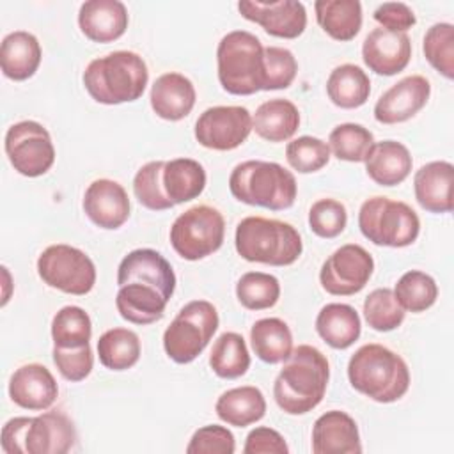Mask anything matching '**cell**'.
<instances>
[{
  "label": "cell",
  "instance_id": "1",
  "mask_svg": "<svg viewBox=\"0 0 454 454\" xmlns=\"http://www.w3.org/2000/svg\"><path fill=\"white\" fill-rule=\"evenodd\" d=\"M115 307L133 325H151L163 317L176 291L170 262L153 248H137L122 257L117 268Z\"/></svg>",
  "mask_w": 454,
  "mask_h": 454
},
{
  "label": "cell",
  "instance_id": "2",
  "mask_svg": "<svg viewBox=\"0 0 454 454\" xmlns=\"http://www.w3.org/2000/svg\"><path fill=\"white\" fill-rule=\"evenodd\" d=\"M328 380V358L317 348L300 344L284 360L275 378V403L287 415H305L323 401Z\"/></svg>",
  "mask_w": 454,
  "mask_h": 454
},
{
  "label": "cell",
  "instance_id": "3",
  "mask_svg": "<svg viewBox=\"0 0 454 454\" xmlns=\"http://www.w3.org/2000/svg\"><path fill=\"white\" fill-rule=\"evenodd\" d=\"M89 96L101 105L137 101L149 82L145 60L129 50H117L92 59L83 71Z\"/></svg>",
  "mask_w": 454,
  "mask_h": 454
},
{
  "label": "cell",
  "instance_id": "4",
  "mask_svg": "<svg viewBox=\"0 0 454 454\" xmlns=\"http://www.w3.org/2000/svg\"><path fill=\"white\" fill-rule=\"evenodd\" d=\"M348 380L369 399L394 403L410 388V369L395 351L381 344H364L348 362Z\"/></svg>",
  "mask_w": 454,
  "mask_h": 454
},
{
  "label": "cell",
  "instance_id": "5",
  "mask_svg": "<svg viewBox=\"0 0 454 454\" xmlns=\"http://www.w3.org/2000/svg\"><path fill=\"white\" fill-rule=\"evenodd\" d=\"M229 190L243 204L282 211L294 204L298 184L293 172L277 161L247 160L232 168Z\"/></svg>",
  "mask_w": 454,
  "mask_h": 454
},
{
  "label": "cell",
  "instance_id": "6",
  "mask_svg": "<svg viewBox=\"0 0 454 454\" xmlns=\"http://www.w3.org/2000/svg\"><path fill=\"white\" fill-rule=\"evenodd\" d=\"M236 252L248 262L289 266L303 252L300 232L287 222L247 216L236 225Z\"/></svg>",
  "mask_w": 454,
  "mask_h": 454
},
{
  "label": "cell",
  "instance_id": "7",
  "mask_svg": "<svg viewBox=\"0 0 454 454\" xmlns=\"http://www.w3.org/2000/svg\"><path fill=\"white\" fill-rule=\"evenodd\" d=\"M78 440L73 420L57 410L37 417H14L2 427L5 454H66Z\"/></svg>",
  "mask_w": 454,
  "mask_h": 454
},
{
  "label": "cell",
  "instance_id": "8",
  "mask_svg": "<svg viewBox=\"0 0 454 454\" xmlns=\"http://www.w3.org/2000/svg\"><path fill=\"white\" fill-rule=\"evenodd\" d=\"M262 53L264 46L252 32H227L216 48L222 89L234 96H250L262 90Z\"/></svg>",
  "mask_w": 454,
  "mask_h": 454
},
{
  "label": "cell",
  "instance_id": "9",
  "mask_svg": "<svg viewBox=\"0 0 454 454\" xmlns=\"http://www.w3.org/2000/svg\"><path fill=\"white\" fill-rule=\"evenodd\" d=\"M358 227L364 238L378 247L403 248L419 238L420 220L406 202L376 195L362 202Z\"/></svg>",
  "mask_w": 454,
  "mask_h": 454
},
{
  "label": "cell",
  "instance_id": "10",
  "mask_svg": "<svg viewBox=\"0 0 454 454\" xmlns=\"http://www.w3.org/2000/svg\"><path fill=\"white\" fill-rule=\"evenodd\" d=\"M218 310L207 300L188 301L163 332V349L176 364L193 362L218 328Z\"/></svg>",
  "mask_w": 454,
  "mask_h": 454
},
{
  "label": "cell",
  "instance_id": "11",
  "mask_svg": "<svg viewBox=\"0 0 454 454\" xmlns=\"http://www.w3.org/2000/svg\"><path fill=\"white\" fill-rule=\"evenodd\" d=\"M225 236L223 215L207 204L181 213L170 227V245L186 261H199L215 254Z\"/></svg>",
  "mask_w": 454,
  "mask_h": 454
},
{
  "label": "cell",
  "instance_id": "12",
  "mask_svg": "<svg viewBox=\"0 0 454 454\" xmlns=\"http://www.w3.org/2000/svg\"><path fill=\"white\" fill-rule=\"evenodd\" d=\"M41 280L62 293L83 296L96 284V266L80 248L57 243L43 250L37 259Z\"/></svg>",
  "mask_w": 454,
  "mask_h": 454
},
{
  "label": "cell",
  "instance_id": "13",
  "mask_svg": "<svg viewBox=\"0 0 454 454\" xmlns=\"http://www.w3.org/2000/svg\"><path fill=\"white\" fill-rule=\"evenodd\" d=\"M5 154L14 170L25 177H39L55 163V147L48 129L37 121H20L5 133Z\"/></svg>",
  "mask_w": 454,
  "mask_h": 454
},
{
  "label": "cell",
  "instance_id": "14",
  "mask_svg": "<svg viewBox=\"0 0 454 454\" xmlns=\"http://www.w3.org/2000/svg\"><path fill=\"white\" fill-rule=\"evenodd\" d=\"M374 271L372 255L356 243L337 248L321 266V287L333 296H351L360 293Z\"/></svg>",
  "mask_w": 454,
  "mask_h": 454
},
{
  "label": "cell",
  "instance_id": "15",
  "mask_svg": "<svg viewBox=\"0 0 454 454\" xmlns=\"http://www.w3.org/2000/svg\"><path fill=\"white\" fill-rule=\"evenodd\" d=\"M252 131V114L245 106L218 105L206 108L195 122V138L213 151L239 147Z\"/></svg>",
  "mask_w": 454,
  "mask_h": 454
},
{
  "label": "cell",
  "instance_id": "16",
  "mask_svg": "<svg viewBox=\"0 0 454 454\" xmlns=\"http://www.w3.org/2000/svg\"><path fill=\"white\" fill-rule=\"evenodd\" d=\"M239 14L261 25L264 32L280 39H294L303 34L307 27V11L301 2L278 0V2H238Z\"/></svg>",
  "mask_w": 454,
  "mask_h": 454
},
{
  "label": "cell",
  "instance_id": "17",
  "mask_svg": "<svg viewBox=\"0 0 454 454\" xmlns=\"http://www.w3.org/2000/svg\"><path fill=\"white\" fill-rule=\"evenodd\" d=\"M431 96V83L422 74L401 78L387 89L374 105V119L381 124H397L417 115Z\"/></svg>",
  "mask_w": 454,
  "mask_h": 454
},
{
  "label": "cell",
  "instance_id": "18",
  "mask_svg": "<svg viewBox=\"0 0 454 454\" xmlns=\"http://www.w3.org/2000/svg\"><path fill=\"white\" fill-rule=\"evenodd\" d=\"M362 59L376 74H397L410 64L411 41L406 32L372 28L362 43Z\"/></svg>",
  "mask_w": 454,
  "mask_h": 454
},
{
  "label": "cell",
  "instance_id": "19",
  "mask_svg": "<svg viewBox=\"0 0 454 454\" xmlns=\"http://www.w3.org/2000/svg\"><path fill=\"white\" fill-rule=\"evenodd\" d=\"M129 209L128 193L117 181L96 179L85 190L83 211L101 229H119L129 218Z\"/></svg>",
  "mask_w": 454,
  "mask_h": 454
},
{
  "label": "cell",
  "instance_id": "20",
  "mask_svg": "<svg viewBox=\"0 0 454 454\" xmlns=\"http://www.w3.org/2000/svg\"><path fill=\"white\" fill-rule=\"evenodd\" d=\"M59 395V385L41 364H25L18 367L9 380V397L14 404L32 411L48 410Z\"/></svg>",
  "mask_w": 454,
  "mask_h": 454
},
{
  "label": "cell",
  "instance_id": "21",
  "mask_svg": "<svg viewBox=\"0 0 454 454\" xmlns=\"http://www.w3.org/2000/svg\"><path fill=\"white\" fill-rule=\"evenodd\" d=\"M314 454H360V433L355 419L340 410L319 415L312 426Z\"/></svg>",
  "mask_w": 454,
  "mask_h": 454
},
{
  "label": "cell",
  "instance_id": "22",
  "mask_svg": "<svg viewBox=\"0 0 454 454\" xmlns=\"http://www.w3.org/2000/svg\"><path fill=\"white\" fill-rule=\"evenodd\" d=\"M128 23V9L119 0H87L78 11V27L94 43L119 39L126 32Z\"/></svg>",
  "mask_w": 454,
  "mask_h": 454
},
{
  "label": "cell",
  "instance_id": "23",
  "mask_svg": "<svg viewBox=\"0 0 454 454\" xmlns=\"http://www.w3.org/2000/svg\"><path fill=\"white\" fill-rule=\"evenodd\" d=\"M454 167L450 161H429L422 165L413 177L415 199L429 213H450Z\"/></svg>",
  "mask_w": 454,
  "mask_h": 454
},
{
  "label": "cell",
  "instance_id": "24",
  "mask_svg": "<svg viewBox=\"0 0 454 454\" xmlns=\"http://www.w3.org/2000/svg\"><path fill=\"white\" fill-rule=\"evenodd\" d=\"M149 99L158 117L174 122L184 119L193 110L197 92L188 76L170 71L154 80Z\"/></svg>",
  "mask_w": 454,
  "mask_h": 454
},
{
  "label": "cell",
  "instance_id": "25",
  "mask_svg": "<svg viewBox=\"0 0 454 454\" xmlns=\"http://www.w3.org/2000/svg\"><path fill=\"white\" fill-rule=\"evenodd\" d=\"M367 176L380 186L401 184L411 172V154L408 147L397 140L374 142L365 158Z\"/></svg>",
  "mask_w": 454,
  "mask_h": 454
},
{
  "label": "cell",
  "instance_id": "26",
  "mask_svg": "<svg viewBox=\"0 0 454 454\" xmlns=\"http://www.w3.org/2000/svg\"><path fill=\"white\" fill-rule=\"evenodd\" d=\"M41 57L43 51L37 37L27 30H14L2 39L0 67L2 73L14 82H23L34 76L41 64Z\"/></svg>",
  "mask_w": 454,
  "mask_h": 454
},
{
  "label": "cell",
  "instance_id": "27",
  "mask_svg": "<svg viewBox=\"0 0 454 454\" xmlns=\"http://www.w3.org/2000/svg\"><path fill=\"white\" fill-rule=\"evenodd\" d=\"M317 335L333 349H348L358 340L362 321L348 303H326L316 317Z\"/></svg>",
  "mask_w": 454,
  "mask_h": 454
},
{
  "label": "cell",
  "instance_id": "28",
  "mask_svg": "<svg viewBox=\"0 0 454 454\" xmlns=\"http://www.w3.org/2000/svg\"><path fill=\"white\" fill-rule=\"evenodd\" d=\"M300 126L296 105L284 98H273L261 103L252 115V129L268 142L289 140Z\"/></svg>",
  "mask_w": 454,
  "mask_h": 454
},
{
  "label": "cell",
  "instance_id": "29",
  "mask_svg": "<svg viewBox=\"0 0 454 454\" xmlns=\"http://www.w3.org/2000/svg\"><path fill=\"white\" fill-rule=\"evenodd\" d=\"M218 419L234 427H247L266 413V399L257 387L245 385L225 390L215 404Z\"/></svg>",
  "mask_w": 454,
  "mask_h": 454
},
{
  "label": "cell",
  "instance_id": "30",
  "mask_svg": "<svg viewBox=\"0 0 454 454\" xmlns=\"http://www.w3.org/2000/svg\"><path fill=\"white\" fill-rule=\"evenodd\" d=\"M161 184L168 200L176 204L197 199L206 188V170L192 158H174L165 161Z\"/></svg>",
  "mask_w": 454,
  "mask_h": 454
},
{
  "label": "cell",
  "instance_id": "31",
  "mask_svg": "<svg viewBox=\"0 0 454 454\" xmlns=\"http://www.w3.org/2000/svg\"><path fill=\"white\" fill-rule=\"evenodd\" d=\"M314 11L319 27L335 41H351L362 28L358 0H317Z\"/></svg>",
  "mask_w": 454,
  "mask_h": 454
},
{
  "label": "cell",
  "instance_id": "32",
  "mask_svg": "<svg viewBox=\"0 0 454 454\" xmlns=\"http://www.w3.org/2000/svg\"><path fill=\"white\" fill-rule=\"evenodd\" d=\"M326 94L339 108H358L369 99L371 80L362 67L355 64H340L332 69L326 80Z\"/></svg>",
  "mask_w": 454,
  "mask_h": 454
},
{
  "label": "cell",
  "instance_id": "33",
  "mask_svg": "<svg viewBox=\"0 0 454 454\" xmlns=\"http://www.w3.org/2000/svg\"><path fill=\"white\" fill-rule=\"evenodd\" d=\"M250 344L259 360L280 364L293 351V333L280 317H262L250 328Z\"/></svg>",
  "mask_w": 454,
  "mask_h": 454
},
{
  "label": "cell",
  "instance_id": "34",
  "mask_svg": "<svg viewBox=\"0 0 454 454\" xmlns=\"http://www.w3.org/2000/svg\"><path fill=\"white\" fill-rule=\"evenodd\" d=\"M209 365L218 378H241L250 367V353L243 335L236 332H223L213 344Z\"/></svg>",
  "mask_w": 454,
  "mask_h": 454
},
{
  "label": "cell",
  "instance_id": "35",
  "mask_svg": "<svg viewBox=\"0 0 454 454\" xmlns=\"http://www.w3.org/2000/svg\"><path fill=\"white\" fill-rule=\"evenodd\" d=\"M101 365L110 371H126L140 358V339L133 330L110 328L98 340Z\"/></svg>",
  "mask_w": 454,
  "mask_h": 454
},
{
  "label": "cell",
  "instance_id": "36",
  "mask_svg": "<svg viewBox=\"0 0 454 454\" xmlns=\"http://www.w3.org/2000/svg\"><path fill=\"white\" fill-rule=\"evenodd\" d=\"M92 323L89 314L78 305L62 307L51 319L53 348L76 349L89 346Z\"/></svg>",
  "mask_w": 454,
  "mask_h": 454
},
{
  "label": "cell",
  "instance_id": "37",
  "mask_svg": "<svg viewBox=\"0 0 454 454\" xmlns=\"http://www.w3.org/2000/svg\"><path fill=\"white\" fill-rule=\"evenodd\" d=\"M374 145V135L362 124L342 122L328 135V147L337 160L362 163Z\"/></svg>",
  "mask_w": 454,
  "mask_h": 454
},
{
  "label": "cell",
  "instance_id": "38",
  "mask_svg": "<svg viewBox=\"0 0 454 454\" xmlns=\"http://www.w3.org/2000/svg\"><path fill=\"white\" fill-rule=\"evenodd\" d=\"M394 296L404 310L419 314L434 305L438 298V286L431 275L420 270H410L397 280Z\"/></svg>",
  "mask_w": 454,
  "mask_h": 454
},
{
  "label": "cell",
  "instance_id": "39",
  "mask_svg": "<svg viewBox=\"0 0 454 454\" xmlns=\"http://www.w3.org/2000/svg\"><path fill=\"white\" fill-rule=\"evenodd\" d=\"M236 298L248 310L270 309L280 298V282L270 273L247 271L236 284Z\"/></svg>",
  "mask_w": 454,
  "mask_h": 454
},
{
  "label": "cell",
  "instance_id": "40",
  "mask_svg": "<svg viewBox=\"0 0 454 454\" xmlns=\"http://www.w3.org/2000/svg\"><path fill=\"white\" fill-rule=\"evenodd\" d=\"M404 314L406 310L399 305L394 291L388 287H378L364 300V317L376 332H392L399 328L404 321Z\"/></svg>",
  "mask_w": 454,
  "mask_h": 454
},
{
  "label": "cell",
  "instance_id": "41",
  "mask_svg": "<svg viewBox=\"0 0 454 454\" xmlns=\"http://www.w3.org/2000/svg\"><path fill=\"white\" fill-rule=\"evenodd\" d=\"M427 62L447 80L454 78V27L452 23H434L427 28L422 43Z\"/></svg>",
  "mask_w": 454,
  "mask_h": 454
},
{
  "label": "cell",
  "instance_id": "42",
  "mask_svg": "<svg viewBox=\"0 0 454 454\" xmlns=\"http://www.w3.org/2000/svg\"><path fill=\"white\" fill-rule=\"evenodd\" d=\"M163 165H165V160L149 161L142 165L133 177V193L137 200L151 211H165L174 207V204L165 195V190L161 184Z\"/></svg>",
  "mask_w": 454,
  "mask_h": 454
},
{
  "label": "cell",
  "instance_id": "43",
  "mask_svg": "<svg viewBox=\"0 0 454 454\" xmlns=\"http://www.w3.org/2000/svg\"><path fill=\"white\" fill-rule=\"evenodd\" d=\"M286 160L296 172L312 174L330 161V147L317 137L303 135L287 144Z\"/></svg>",
  "mask_w": 454,
  "mask_h": 454
},
{
  "label": "cell",
  "instance_id": "44",
  "mask_svg": "<svg viewBox=\"0 0 454 454\" xmlns=\"http://www.w3.org/2000/svg\"><path fill=\"white\" fill-rule=\"evenodd\" d=\"M298 73V62L291 50L266 46L262 53V90L287 89Z\"/></svg>",
  "mask_w": 454,
  "mask_h": 454
},
{
  "label": "cell",
  "instance_id": "45",
  "mask_svg": "<svg viewBox=\"0 0 454 454\" xmlns=\"http://www.w3.org/2000/svg\"><path fill=\"white\" fill-rule=\"evenodd\" d=\"M348 223L346 206L335 199H319L309 209L310 231L325 239L339 236Z\"/></svg>",
  "mask_w": 454,
  "mask_h": 454
},
{
  "label": "cell",
  "instance_id": "46",
  "mask_svg": "<svg viewBox=\"0 0 454 454\" xmlns=\"http://www.w3.org/2000/svg\"><path fill=\"white\" fill-rule=\"evenodd\" d=\"M234 450V434L218 424L199 427L186 445L188 454H232Z\"/></svg>",
  "mask_w": 454,
  "mask_h": 454
},
{
  "label": "cell",
  "instance_id": "47",
  "mask_svg": "<svg viewBox=\"0 0 454 454\" xmlns=\"http://www.w3.org/2000/svg\"><path fill=\"white\" fill-rule=\"evenodd\" d=\"M53 364L64 380L73 383L85 380L90 374L94 365V355H92L90 344L76 349L53 348Z\"/></svg>",
  "mask_w": 454,
  "mask_h": 454
},
{
  "label": "cell",
  "instance_id": "48",
  "mask_svg": "<svg viewBox=\"0 0 454 454\" xmlns=\"http://www.w3.org/2000/svg\"><path fill=\"white\" fill-rule=\"evenodd\" d=\"M372 18L376 23L381 25V28H387L392 32H406L417 23L413 11L403 2L380 4L374 9Z\"/></svg>",
  "mask_w": 454,
  "mask_h": 454
},
{
  "label": "cell",
  "instance_id": "49",
  "mask_svg": "<svg viewBox=\"0 0 454 454\" xmlns=\"http://www.w3.org/2000/svg\"><path fill=\"white\" fill-rule=\"evenodd\" d=\"M243 452L245 454H287L289 447L278 431L268 426H259L247 434Z\"/></svg>",
  "mask_w": 454,
  "mask_h": 454
}]
</instances>
